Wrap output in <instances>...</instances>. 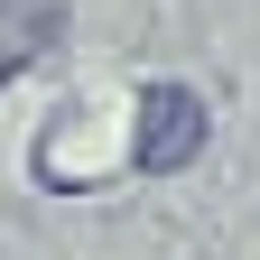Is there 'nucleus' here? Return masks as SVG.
<instances>
[{"label": "nucleus", "instance_id": "f03ea898", "mask_svg": "<svg viewBox=\"0 0 260 260\" xmlns=\"http://www.w3.org/2000/svg\"><path fill=\"white\" fill-rule=\"evenodd\" d=\"M65 19H75V0H0V84L47 65L65 47Z\"/></svg>", "mask_w": 260, "mask_h": 260}, {"label": "nucleus", "instance_id": "f257e3e1", "mask_svg": "<svg viewBox=\"0 0 260 260\" xmlns=\"http://www.w3.org/2000/svg\"><path fill=\"white\" fill-rule=\"evenodd\" d=\"M205 130H214V112H205L195 84H177V75L140 84V103H130V168H140V177L195 168V158H205Z\"/></svg>", "mask_w": 260, "mask_h": 260}]
</instances>
